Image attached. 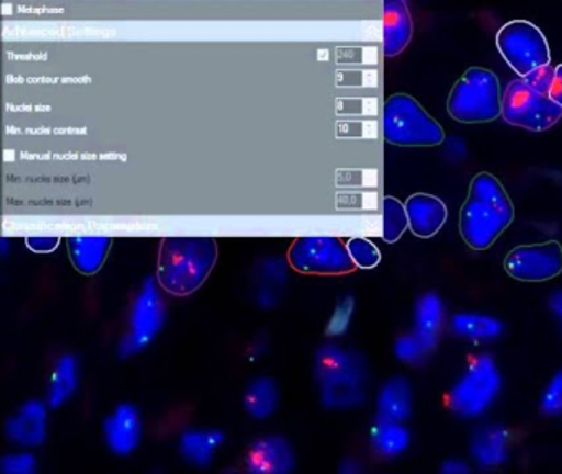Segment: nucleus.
Returning <instances> with one entry per match:
<instances>
[{"label":"nucleus","instance_id":"1","mask_svg":"<svg viewBox=\"0 0 562 474\" xmlns=\"http://www.w3.org/2000/svg\"><path fill=\"white\" fill-rule=\"evenodd\" d=\"M515 219V206L503 184L493 174L473 177L469 196L460 210L459 229L473 250H486Z\"/></svg>","mask_w":562,"mask_h":474},{"label":"nucleus","instance_id":"2","mask_svg":"<svg viewBox=\"0 0 562 474\" xmlns=\"http://www.w3.org/2000/svg\"><path fill=\"white\" fill-rule=\"evenodd\" d=\"M218 259L213 237H164L157 257V282L177 296L196 292Z\"/></svg>","mask_w":562,"mask_h":474},{"label":"nucleus","instance_id":"3","mask_svg":"<svg viewBox=\"0 0 562 474\" xmlns=\"http://www.w3.org/2000/svg\"><path fill=\"white\" fill-rule=\"evenodd\" d=\"M314 374L325 407L347 410L367 400V362L358 352L337 345L322 346L315 352Z\"/></svg>","mask_w":562,"mask_h":474},{"label":"nucleus","instance_id":"4","mask_svg":"<svg viewBox=\"0 0 562 474\" xmlns=\"http://www.w3.org/2000/svg\"><path fill=\"white\" fill-rule=\"evenodd\" d=\"M502 89L495 72L469 68L456 82L447 101L450 117L462 124L492 122L502 114Z\"/></svg>","mask_w":562,"mask_h":474},{"label":"nucleus","instance_id":"5","mask_svg":"<svg viewBox=\"0 0 562 474\" xmlns=\"http://www.w3.org/2000/svg\"><path fill=\"white\" fill-rule=\"evenodd\" d=\"M383 134L400 147H436L446 138L439 122L407 94H394L384 102Z\"/></svg>","mask_w":562,"mask_h":474},{"label":"nucleus","instance_id":"6","mask_svg":"<svg viewBox=\"0 0 562 474\" xmlns=\"http://www.w3.org/2000/svg\"><path fill=\"white\" fill-rule=\"evenodd\" d=\"M499 387L502 375L495 359L488 354H479L450 391V410L463 418L480 417L492 407L498 397Z\"/></svg>","mask_w":562,"mask_h":474},{"label":"nucleus","instance_id":"7","mask_svg":"<svg viewBox=\"0 0 562 474\" xmlns=\"http://www.w3.org/2000/svg\"><path fill=\"white\" fill-rule=\"evenodd\" d=\"M502 115L515 127L544 132L562 117V105L532 89L522 78L513 79L503 92Z\"/></svg>","mask_w":562,"mask_h":474},{"label":"nucleus","instance_id":"8","mask_svg":"<svg viewBox=\"0 0 562 474\" xmlns=\"http://www.w3.org/2000/svg\"><path fill=\"white\" fill-rule=\"evenodd\" d=\"M496 46L519 78L551 63L544 33L526 20H513L503 25L496 33Z\"/></svg>","mask_w":562,"mask_h":474},{"label":"nucleus","instance_id":"9","mask_svg":"<svg viewBox=\"0 0 562 474\" xmlns=\"http://www.w3.org/2000/svg\"><path fill=\"white\" fill-rule=\"evenodd\" d=\"M288 260L297 272L314 275H344L357 269L347 244L334 236L297 237L289 249Z\"/></svg>","mask_w":562,"mask_h":474},{"label":"nucleus","instance_id":"10","mask_svg":"<svg viewBox=\"0 0 562 474\" xmlns=\"http://www.w3.org/2000/svg\"><path fill=\"white\" fill-rule=\"evenodd\" d=\"M157 279H146L137 292L131 312L130 332L120 345L123 358L143 351L159 335L166 321V302Z\"/></svg>","mask_w":562,"mask_h":474},{"label":"nucleus","instance_id":"11","mask_svg":"<svg viewBox=\"0 0 562 474\" xmlns=\"http://www.w3.org/2000/svg\"><path fill=\"white\" fill-rule=\"evenodd\" d=\"M505 270L521 282H546L562 272V246L558 240L518 246L506 256Z\"/></svg>","mask_w":562,"mask_h":474},{"label":"nucleus","instance_id":"12","mask_svg":"<svg viewBox=\"0 0 562 474\" xmlns=\"http://www.w3.org/2000/svg\"><path fill=\"white\" fill-rule=\"evenodd\" d=\"M245 463L249 473L285 474L294 470V450L284 437L268 435L251 444Z\"/></svg>","mask_w":562,"mask_h":474},{"label":"nucleus","instance_id":"13","mask_svg":"<svg viewBox=\"0 0 562 474\" xmlns=\"http://www.w3.org/2000/svg\"><path fill=\"white\" fill-rule=\"evenodd\" d=\"M104 438L108 447L120 456L133 453L143 435V421L134 405L121 404L113 414L104 420Z\"/></svg>","mask_w":562,"mask_h":474},{"label":"nucleus","instance_id":"14","mask_svg":"<svg viewBox=\"0 0 562 474\" xmlns=\"http://www.w3.org/2000/svg\"><path fill=\"white\" fill-rule=\"evenodd\" d=\"M9 440L21 447H38L47 437V407L44 402L29 400L5 424Z\"/></svg>","mask_w":562,"mask_h":474},{"label":"nucleus","instance_id":"15","mask_svg":"<svg viewBox=\"0 0 562 474\" xmlns=\"http://www.w3.org/2000/svg\"><path fill=\"white\" fill-rule=\"evenodd\" d=\"M406 211L407 217H409L411 233L420 239L436 236L449 216L446 203L440 198L426 193H417L407 198Z\"/></svg>","mask_w":562,"mask_h":474},{"label":"nucleus","instance_id":"16","mask_svg":"<svg viewBox=\"0 0 562 474\" xmlns=\"http://www.w3.org/2000/svg\"><path fill=\"white\" fill-rule=\"evenodd\" d=\"M413 38V19L404 0H384L383 53L387 58L403 53Z\"/></svg>","mask_w":562,"mask_h":474},{"label":"nucleus","instance_id":"17","mask_svg":"<svg viewBox=\"0 0 562 474\" xmlns=\"http://www.w3.org/2000/svg\"><path fill=\"white\" fill-rule=\"evenodd\" d=\"M470 454L483 470L499 466L508 458V431L499 425H485L473 431Z\"/></svg>","mask_w":562,"mask_h":474},{"label":"nucleus","instance_id":"18","mask_svg":"<svg viewBox=\"0 0 562 474\" xmlns=\"http://www.w3.org/2000/svg\"><path fill=\"white\" fill-rule=\"evenodd\" d=\"M378 418L404 421L413 410V392L404 375H394L384 382L376 398Z\"/></svg>","mask_w":562,"mask_h":474},{"label":"nucleus","instance_id":"19","mask_svg":"<svg viewBox=\"0 0 562 474\" xmlns=\"http://www.w3.org/2000/svg\"><path fill=\"white\" fill-rule=\"evenodd\" d=\"M111 237L106 236H75L68 237V250L75 269L85 275H93L103 267L110 252Z\"/></svg>","mask_w":562,"mask_h":474},{"label":"nucleus","instance_id":"20","mask_svg":"<svg viewBox=\"0 0 562 474\" xmlns=\"http://www.w3.org/2000/svg\"><path fill=\"white\" fill-rule=\"evenodd\" d=\"M225 441L220 430H189L180 437V453L195 466H209L215 458L216 450Z\"/></svg>","mask_w":562,"mask_h":474},{"label":"nucleus","instance_id":"21","mask_svg":"<svg viewBox=\"0 0 562 474\" xmlns=\"http://www.w3.org/2000/svg\"><path fill=\"white\" fill-rule=\"evenodd\" d=\"M80 384V371H78V361L75 356L64 354L55 364L52 372L50 382H48L47 404L50 408H58L70 400L71 395Z\"/></svg>","mask_w":562,"mask_h":474},{"label":"nucleus","instance_id":"22","mask_svg":"<svg viewBox=\"0 0 562 474\" xmlns=\"http://www.w3.org/2000/svg\"><path fill=\"white\" fill-rule=\"evenodd\" d=\"M243 405L252 418L262 420L271 417L279 405V387L274 379L266 375L252 379L246 387Z\"/></svg>","mask_w":562,"mask_h":474},{"label":"nucleus","instance_id":"23","mask_svg":"<svg viewBox=\"0 0 562 474\" xmlns=\"http://www.w3.org/2000/svg\"><path fill=\"white\" fill-rule=\"evenodd\" d=\"M443 319L442 300L436 293H426L420 296L414 309L416 332L423 339L427 349H432L439 338L440 326Z\"/></svg>","mask_w":562,"mask_h":474},{"label":"nucleus","instance_id":"24","mask_svg":"<svg viewBox=\"0 0 562 474\" xmlns=\"http://www.w3.org/2000/svg\"><path fill=\"white\" fill-rule=\"evenodd\" d=\"M371 444L374 453L384 458L397 456L409 447V431L403 421L381 420L378 418L371 430Z\"/></svg>","mask_w":562,"mask_h":474},{"label":"nucleus","instance_id":"25","mask_svg":"<svg viewBox=\"0 0 562 474\" xmlns=\"http://www.w3.org/2000/svg\"><path fill=\"white\" fill-rule=\"evenodd\" d=\"M452 329L462 338L495 339L503 332V323L499 319L480 313H459L452 318Z\"/></svg>","mask_w":562,"mask_h":474},{"label":"nucleus","instance_id":"26","mask_svg":"<svg viewBox=\"0 0 562 474\" xmlns=\"http://www.w3.org/2000/svg\"><path fill=\"white\" fill-rule=\"evenodd\" d=\"M407 227H409V217H407L406 204L401 203L394 196L384 198L383 239L387 244L397 242Z\"/></svg>","mask_w":562,"mask_h":474},{"label":"nucleus","instance_id":"27","mask_svg":"<svg viewBox=\"0 0 562 474\" xmlns=\"http://www.w3.org/2000/svg\"><path fill=\"white\" fill-rule=\"evenodd\" d=\"M255 275L258 285L282 290L288 282V263L281 257H268L258 262Z\"/></svg>","mask_w":562,"mask_h":474},{"label":"nucleus","instance_id":"28","mask_svg":"<svg viewBox=\"0 0 562 474\" xmlns=\"http://www.w3.org/2000/svg\"><path fill=\"white\" fill-rule=\"evenodd\" d=\"M347 247L351 259L360 269H374L380 263V249L371 240L364 239V237H351Z\"/></svg>","mask_w":562,"mask_h":474},{"label":"nucleus","instance_id":"29","mask_svg":"<svg viewBox=\"0 0 562 474\" xmlns=\"http://www.w3.org/2000/svg\"><path fill=\"white\" fill-rule=\"evenodd\" d=\"M426 351H429V349L416 331L400 336L394 342V354L403 362L420 361Z\"/></svg>","mask_w":562,"mask_h":474},{"label":"nucleus","instance_id":"30","mask_svg":"<svg viewBox=\"0 0 562 474\" xmlns=\"http://www.w3.org/2000/svg\"><path fill=\"white\" fill-rule=\"evenodd\" d=\"M355 298L351 295L341 296L338 300L337 308L331 315L327 326V336H341L347 332L350 326L351 316H353Z\"/></svg>","mask_w":562,"mask_h":474},{"label":"nucleus","instance_id":"31","mask_svg":"<svg viewBox=\"0 0 562 474\" xmlns=\"http://www.w3.org/2000/svg\"><path fill=\"white\" fill-rule=\"evenodd\" d=\"M541 411L548 417L562 415V369L551 379L541 398Z\"/></svg>","mask_w":562,"mask_h":474},{"label":"nucleus","instance_id":"32","mask_svg":"<svg viewBox=\"0 0 562 474\" xmlns=\"http://www.w3.org/2000/svg\"><path fill=\"white\" fill-rule=\"evenodd\" d=\"M37 470V458L32 453H12L2 460L5 474H34Z\"/></svg>","mask_w":562,"mask_h":474},{"label":"nucleus","instance_id":"33","mask_svg":"<svg viewBox=\"0 0 562 474\" xmlns=\"http://www.w3.org/2000/svg\"><path fill=\"white\" fill-rule=\"evenodd\" d=\"M554 76L555 66L544 65L541 66V68L529 72V75H526L522 79H525L532 89H536V91L541 92V94L549 95L552 82H554Z\"/></svg>","mask_w":562,"mask_h":474},{"label":"nucleus","instance_id":"34","mask_svg":"<svg viewBox=\"0 0 562 474\" xmlns=\"http://www.w3.org/2000/svg\"><path fill=\"white\" fill-rule=\"evenodd\" d=\"M29 249L37 253L54 252L60 246V237L57 236H31L25 239Z\"/></svg>","mask_w":562,"mask_h":474},{"label":"nucleus","instance_id":"35","mask_svg":"<svg viewBox=\"0 0 562 474\" xmlns=\"http://www.w3.org/2000/svg\"><path fill=\"white\" fill-rule=\"evenodd\" d=\"M279 292H281V290L258 285V290H256V302H258L261 308H272V306L278 305Z\"/></svg>","mask_w":562,"mask_h":474},{"label":"nucleus","instance_id":"36","mask_svg":"<svg viewBox=\"0 0 562 474\" xmlns=\"http://www.w3.org/2000/svg\"><path fill=\"white\" fill-rule=\"evenodd\" d=\"M549 98H551L555 104L562 105V65L555 66L554 82H552Z\"/></svg>","mask_w":562,"mask_h":474},{"label":"nucleus","instance_id":"37","mask_svg":"<svg viewBox=\"0 0 562 474\" xmlns=\"http://www.w3.org/2000/svg\"><path fill=\"white\" fill-rule=\"evenodd\" d=\"M440 471L446 474H467L470 471L469 464L462 460H447Z\"/></svg>","mask_w":562,"mask_h":474},{"label":"nucleus","instance_id":"38","mask_svg":"<svg viewBox=\"0 0 562 474\" xmlns=\"http://www.w3.org/2000/svg\"><path fill=\"white\" fill-rule=\"evenodd\" d=\"M549 308L562 318V290L552 293L551 298H549Z\"/></svg>","mask_w":562,"mask_h":474},{"label":"nucleus","instance_id":"39","mask_svg":"<svg viewBox=\"0 0 562 474\" xmlns=\"http://www.w3.org/2000/svg\"><path fill=\"white\" fill-rule=\"evenodd\" d=\"M340 470L344 471V473L353 474L357 473L358 466H355L353 460H347L341 463Z\"/></svg>","mask_w":562,"mask_h":474},{"label":"nucleus","instance_id":"40","mask_svg":"<svg viewBox=\"0 0 562 474\" xmlns=\"http://www.w3.org/2000/svg\"><path fill=\"white\" fill-rule=\"evenodd\" d=\"M2 253H4V256L8 253V239H5V237L2 239Z\"/></svg>","mask_w":562,"mask_h":474}]
</instances>
